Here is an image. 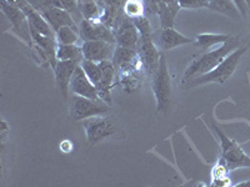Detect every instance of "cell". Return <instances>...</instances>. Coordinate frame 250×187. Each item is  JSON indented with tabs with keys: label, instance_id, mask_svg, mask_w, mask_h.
<instances>
[{
	"label": "cell",
	"instance_id": "1",
	"mask_svg": "<svg viewBox=\"0 0 250 187\" xmlns=\"http://www.w3.org/2000/svg\"><path fill=\"white\" fill-rule=\"evenodd\" d=\"M239 46H240L239 40L236 37H230L219 48L207 51L203 55H200L199 57L194 59L189 64V66L185 69L184 75H183V82L190 81V80L195 79L198 76H202V75L207 74V73L211 71L213 69H215L228 55L233 53Z\"/></svg>",
	"mask_w": 250,
	"mask_h": 187
},
{
	"label": "cell",
	"instance_id": "2",
	"mask_svg": "<svg viewBox=\"0 0 250 187\" xmlns=\"http://www.w3.org/2000/svg\"><path fill=\"white\" fill-rule=\"evenodd\" d=\"M248 50V46H239L238 49L230 53L224 60H223L215 69L207 73V74L198 76L195 79L190 80L188 86L189 88H196L200 85H207V84H213V82H218V84H224L225 81L230 79L233 74L235 73L238 65L242 62L243 56L245 55Z\"/></svg>",
	"mask_w": 250,
	"mask_h": 187
},
{
	"label": "cell",
	"instance_id": "3",
	"mask_svg": "<svg viewBox=\"0 0 250 187\" xmlns=\"http://www.w3.org/2000/svg\"><path fill=\"white\" fill-rule=\"evenodd\" d=\"M151 89H153L154 97H155L156 111L167 113L171 106L173 88H171V77L169 74L168 60L164 54H162L160 56L159 68L153 75Z\"/></svg>",
	"mask_w": 250,
	"mask_h": 187
},
{
	"label": "cell",
	"instance_id": "4",
	"mask_svg": "<svg viewBox=\"0 0 250 187\" xmlns=\"http://www.w3.org/2000/svg\"><path fill=\"white\" fill-rule=\"evenodd\" d=\"M214 132L218 135L220 141V161L224 162L228 171H234L238 168H250V156L244 152L235 140L227 136L218 126H213Z\"/></svg>",
	"mask_w": 250,
	"mask_h": 187
},
{
	"label": "cell",
	"instance_id": "5",
	"mask_svg": "<svg viewBox=\"0 0 250 187\" xmlns=\"http://www.w3.org/2000/svg\"><path fill=\"white\" fill-rule=\"evenodd\" d=\"M83 129L85 131L89 144L97 145L117 133L120 130V126L114 117L109 115H100L84 120Z\"/></svg>",
	"mask_w": 250,
	"mask_h": 187
},
{
	"label": "cell",
	"instance_id": "6",
	"mask_svg": "<svg viewBox=\"0 0 250 187\" xmlns=\"http://www.w3.org/2000/svg\"><path fill=\"white\" fill-rule=\"evenodd\" d=\"M110 112V105L105 104L100 99L93 100L88 97L74 95L71 96L69 115L71 121H84L89 117L100 116V115H108Z\"/></svg>",
	"mask_w": 250,
	"mask_h": 187
},
{
	"label": "cell",
	"instance_id": "7",
	"mask_svg": "<svg viewBox=\"0 0 250 187\" xmlns=\"http://www.w3.org/2000/svg\"><path fill=\"white\" fill-rule=\"evenodd\" d=\"M114 37H115V43L119 46L125 48L137 49L140 41V34L137 26L134 24L133 19L125 15V13L118 15V18L114 20Z\"/></svg>",
	"mask_w": 250,
	"mask_h": 187
},
{
	"label": "cell",
	"instance_id": "8",
	"mask_svg": "<svg viewBox=\"0 0 250 187\" xmlns=\"http://www.w3.org/2000/svg\"><path fill=\"white\" fill-rule=\"evenodd\" d=\"M117 74L120 88L128 94L139 90L144 81V76L146 75L142 65V61H140V57L133 64L117 69Z\"/></svg>",
	"mask_w": 250,
	"mask_h": 187
},
{
	"label": "cell",
	"instance_id": "9",
	"mask_svg": "<svg viewBox=\"0 0 250 187\" xmlns=\"http://www.w3.org/2000/svg\"><path fill=\"white\" fill-rule=\"evenodd\" d=\"M138 54H139L140 61L145 70V74L153 76L155 71L159 68L160 56L162 53L158 46L154 44L151 37H140L139 45H138Z\"/></svg>",
	"mask_w": 250,
	"mask_h": 187
},
{
	"label": "cell",
	"instance_id": "10",
	"mask_svg": "<svg viewBox=\"0 0 250 187\" xmlns=\"http://www.w3.org/2000/svg\"><path fill=\"white\" fill-rule=\"evenodd\" d=\"M1 13L8 18V20L12 24V29L17 31V34L19 35L23 40H26L29 43V40L33 41L31 39L30 26H29L28 19H26L25 14L21 9L18 6H14L13 4L8 3L6 0H1Z\"/></svg>",
	"mask_w": 250,
	"mask_h": 187
},
{
	"label": "cell",
	"instance_id": "11",
	"mask_svg": "<svg viewBox=\"0 0 250 187\" xmlns=\"http://www.w3.org/2000/svg\"><path fill=\"white\" fill-rule=\"evenodd\" d=\"M82 50L84 59L102 62L113 59L115 46L114 43H108L104 40H84Z\"/></svg>",
	"mask_w": 250,
	"mask_h": 187
},
{
	"label": "cell",
	"instance_id": "12",
	"mask_svg": "<svg viewBox=\"0 0 250 187\" xmlns=\"http://www.w3.org/2000/svg\"><path fill=\"white\" fill-rule=\"evenodd\" d=\"M80 37L84 40H104L108 43H115L113 30L102 21H91L83 19L80 23Z\"/></svg>",
	"mask_w": 250,
	"mask_h": 187
},
{
	"label": "cell",
	"instance_id": "13",
	"mask_svg": "<svg viewBox=\"0 0 250 187\" xmlns=\"http://www.w3.org/2000/svg\"><path fill=\"white\" fill-rule=\"evenodd\" d=\"M70 93L74 94V95H79V96L88 97V99H99L97 86L89 80V77L86 76L83 68L80 66V64L77 66L74 74L71 76Z\"/></svg>",
	"mask_w": 250,
	"mask_h": 187
},
{
	"label": "cell",
	"instance_id": "14",
	"mask_svg": "<svg viewBox=\"0 0 250 187\" xmlns=\"http://www.w3.org/2000/svg\"><path fill=\"white\" fill-rule=\"evenodd\" d=\"M102 68V79L97 85L98 95L102 101H104L108 105H111V88L115 81V75H117V69L114 66L111 60L99 62Z\"/></svg>",
	"mask_w": 250,
	"mask_h": 187
},
{
	"label": "cell",
	"instance_id": "15",
	"mask_svg": "<svg viewBox=\"0 0 250 187\" xmlns=\"http://www.w3.org/2000/svg\"><path fill=\"white\" fill-rule=\"evenodd\" d=\"M78 65H79V62L77 61H57L55 66L53 68L55 74L57 88L59 90L60 95L64 99L69 96V93H70V80Z\"/></svg>",
	"mask_w": 250,
	"mask_h": 187
},
{
	"label": "cell",
	"instance_id": "16",
	"mask_svg": "<svg viewBox=\"0 0 250 187\" xmlns=\"http://www.w3.org/2000/svg\"><path fill=\"white\" fill-rule=\"evenodd\" d=\"M21 10H23L26 19H28L30 30L37 31L39 34L46 35V37H55V31L51 29V26L49 25V23L45 20V18L40 14L30 3H29L28 5L24 6Z\"/></svg>",
	"mask_w": 250,
	"mask_h": 187
},
{
	"label": "cell",
	"instance_id": "17",
	"mask_svg": "<svg viewBox=\"0 0 250 187\" xmlns=\"http://www.w3.org/2000/svg\"><path fill=\"white\" fill-rule=\"evenodd\" d=\"M191 43H194V41L190 37H185L174 28H164L160 33L159 45L162 50H171V49L178 48V46Z\"/></svg>",
	"mask_w": 250,
	"mask_h": 187
},
{
	"label": "cell",
	"instance_id": "18",
	"mask_svg": "<svg viewBox=\"0 0 250 187\" xmlns=\"http://www.w3.org/2000/svg\"><path fill=\"white\" fill-rule=\"evenodd\" d=\"M179 9L180 4L178 0L169 1V3H163V1H160L159 8H158V14H159L160 18V25H162V29L173 28L174 19H175Z\"/></svg>",
	"mask_w": 250,
	"mask_h": 187
},
{
	"label": "cell",
	"instance_id": "19",
	"mask_svg": "<svg viewBox=\"0 0 250 187\" xmlns=\"http://www.w3.org/2000/svg\"><path fill=\"white\" fill-rule=\"evenodd\" d=\"M137 60H139V54H138L137 49L131 48H125V46H115V50H114L113 55V61L115 69H119L122 66L129 65V64H133Z\"/></svg>",
	"mask_w": 250,
	"mask_h": 187
},
{
	"label": "cell",
	"instance_id": "20",
	"mask_svg": "<svg viewBox=\"0 0 250 187\" xmlns=\"http://www.w3.org/2000/svg\"><path fill=\"white\" fill-rule=\"evenodd\" d=\"M55 56H57V61H77L80 64L84 60L82 46L78 45H62V44H58Z\"/></svg>",
	"mask_w": 250,
	"mask_h": 187
},
{
	"label": "cell",
	"instance_id": "21",
	"mask_svg": "<svg viewBox=\"0 0 250 187\" xmlns=\"http://www.w3.org/2000/svg\"><path fill=\"white\" fill-rule=\"evenodd\" d=\"M208 9L227 15L234 20H239L240 18H243L236 5L233 3V0H209Z\"/></svg>",
	"mask_w": 250,
	"mask_h": 187
},
{
	"label": "cell",
	"instance_id": "22",
	"mask_svg": "<svg viewBox=\"0 0 250 187\" xmlns=\"http://www.w3.org/2000/svg\"><path fill=\"white\" fill-rule=\"evenodd\" d=\"M230 37L228 34H213V33H207V34H199L195 37V45L199 46L203 50H209L215 45H222Z\"/></svg>",
	"mask_w": 250,
	"mask_h": 187
},
{
	"label": "cell",
	"instance_id": "23",
	"mask_svg": "<svg viewBox=\"0 0 250 187\" xmlns=\"http://www.w3.org/2000/svg\"><path fill=\"white\" fill-rule=\"evenodd\" d=\"M55 40L62 45H77L80 40V31L71 26H62L55 31Z\"/></svg>",
	"mask_w": 250,
	"mask_h": 187
},
{
	"label": "cell",
	"instance_id": "24",
	"mask_svg": "<svg viewBox=\"0 0 250 187\" xmlns=\"http://www.w3.org/2000/svg\"><path fill=\"white\" fill-rule=\"evenodd\" d=\"M80 14H82L83 19L85 20H91V21H102V9L98 5V3L94 0L90 3H84L78 5ZM103 23V21H102Z\"/></svg>",
	"mask_w": 250,
	"mask_h": 187
},
{
	"label": "cell",
	"instance_id": "25",
	"mask_svg": "<svg viewBox=\"0 0 250 187\" xmlns=\"http://www.w3.org/2000/svg\"><path fill=\"white\" fill-rule=\"evenodd\" d=\"M80 66L83 68L86 76L89 77V80L93 82L94 85L97 86L100 82V79H102V68H100L99 62L84 59L80 62Z\"/></svg>",
	"mask_w": 250,
	"mask_h": 187
},
{
	"label": "cell",
	"instance_id": "26",
	"mask_svg": "<svg viewBox=\"0 0 250 187\" xmlns=\"http://www.w3.org/2000/svg\"><path fill=\"white\" fill-rule=\"evenodd\" d=\"M123 12L130 19L140 18L145 14V5L143 0H125Z\"/></svg>",
	"mask_w": 250,
	"mask_h": 187
},
{
	"label": "cell",
	"instance_id": "27",
	"mask_svg": "<svg viewBox=\"0 0 250 187\" xmlns=\"http://www.w3.org/2000/svg\"><path fill=\"white\" fill-rule=\"evenodd\" d=\"M133 21L135 26H137L138 31H139L140 37H151L153 30H151L150 23H149V20L146 19L145 15L140 18H135V19H133Z\"/></svg>",
	"mask_w": 250,
	"mask_h": 187
},
{
	"label": "cell",
	"instance_id": "28",
	"mask_svg": "<svg viewBox=\"0 0 250 187\" xmlns=\"http://www.w3.org/2000/svg\"><path fill=\"white\" fill-rule=\"evenodd\" d=\"M51 4L60 9H64L70 14L78 9L77 0H51Z\"/></svg>",
	"mask_w": 250,
	"mask_h": 187
},
{
	"label": "cell",
	"instance_id": "29",
	"mask_svg": "<svg viewBox=\"0 0 250 187\" xmlns=\"http://www.w3.org/2000/svg\"><path fill=\"white\" fill-rule=\"evenodd\" d=\"M233 3L236 5V8H238L239 13L242 14V17L244 18V19H247L248 14L250 13L247 1H245V0H233Z\"/></svg>",
	"mask_w": 250,
	"mask_h": 187
},
{
	"label": "cell",
	"instance_id": "30",
	"mask_svg": "<svg viewBox=\"0 0 250 187\" xmlns=\"http://www.w3.org/2000/svg\"><path fill=\"white\" fill-rule=\"evenodd\" d=\"M6 1L13 4L14 6H18L19 9H23L24 6L29 4V0H6Z\"/></svg>",
	"mask_w": 250,
	"mask_h": 187
},
{
	"label": "cell",
	"instance_id": "31",
	"mask_svg": "<svg viewBox=\"0 0 250 187\" xmlns=\"http://www.w3.org/2000/svg\"><path fill=\"white\" fill-rule=\"evenodd\" d=\"M90 1H94V0H77V4H78V5H80V4L90 3Z\"/></svg>",
	"mask_w": 250,
	"mask_h": 187
},
{
	"label": "cell",
	"instance_id": "32",
	"mask_svg": "<svg viewBox=\"0 0 250 187\" xmlns=\"http://www.w3.org/2000/svg\"><path fill=\"white\" fill-rule=\"evenodd\" d=\"M245 1H247L248 6H249V10H250V0H245Z\"/></svg>",
	"mask_w": 250,
	"mask_h": 187
}]
</instances>
